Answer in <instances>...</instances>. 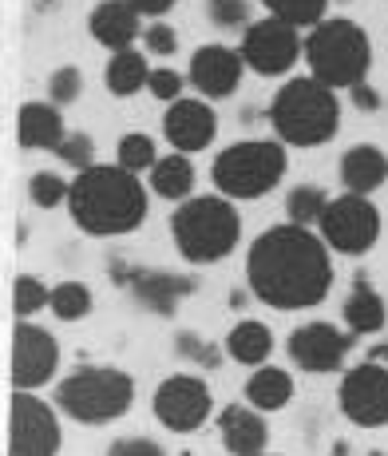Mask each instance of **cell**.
<instances>
[{
	"mask_svg": "<svg viewBox=\"0 0 388 456\" xmlns=\"http://www.w3.org/2000/svg\"><path fill=\"white\" fill-rule=\"evenodd\" d=\"M206 16L218 28H246L250 24V0H206Z\"/></svg>",
	"mask_w": 388,
	"mask_h": 456,
	"instance_id": "35",
	"label": "cell"
},
{
	"mask_svg": "<svg viewBox=\"0 0 388 456\" xmlns=\"http://www.w3.org/2000/svg\"><path fill=\"white\" fill-rule=\"evenodd\" d=\"M187 87V76H179L174 68H151V80H147V92L163 103H174Z\"/></svg>",
	"mask_w": 388,
	"mask_h": 456,
	"instance_id": "36",
	"label": "cell"
},
{
	"mask_svg": "<svg viewBox=\"0 0 388 456\" xmlns=\"http://www.w3.org/2000/svg\"><path fill=\"white\" fill-rule=\"evenodd\" d=\"M246 401L254 409H262V413H278V409H286L294 401V377L278 370V365H258L250 373V381H246Z\"/></svg>",
	"mask_w": 388,
	"mask_h": 456,
	"instance_id": "24",
	"label": "cell"
},
{
	"mask_svg": "<svg viewBox=\"0 0 388 456\" xmlns=\"http://www.w3.org/2000/svg\"><path fill=\"white\" fill-rule=\"evenodd\" d=\"M171 239L182 258L194 266L222 262L242 239V215H238L234 199L226 195H190L174 207Z\"/></svg>",
	"mask_w": 388,
	"mask_h": 456,
	"instance_id": "4",
	"label": "cell"
},
{
	"mask_svg": "<svg viewBox=\"0 0 388 456\" xmlns=\"http://www.w3.org/2000/svg\"><path fill=\"white\" fill-rule=\"evenodd\" d=\"M79 92H84V76H79V68H56V72L48 76V100L52 103H76L79 100Z\"/></svg>",
	"mask_w": 388,
	"mask_h": 456,
	"instance_id": "34",
	"label": "cell"
},
{
	"mask_svg": "<svg viewBox=\"0 0 388 456\" xmlns=\"http://www.w3.org/2000/svg\"><path fill=\"white\" fill-rule=\"evenodd\" d=\"M341 413L360 428L388 425V365L384 362H360L341 377Z\"/></svg>",
	"mask_w": 388,
	"mask_h": 456,
	"instance_id": "11",
	"label": "cell"
},
{
	"mask_svg": "<svg viewBox=\"0 0 388 456\" xmlns=\"http://www.w3.org/2000/svg\"><path fill=\"white\" fill-rule=\"evenodd\" d=\"M341 183L345 191H357V195H373L388 183V155L373 143H357L341 155Z\"/></svg>",
	"mask_w": 388,
	"mask_h": 456,
	"instance_id": "21",
	"label": "cell"
},
{
	"mask_svg": "<svg viewBox=\"0 0 388 456\" xmlns=\"http://www.w3.org/2000/svg\"><path fill=\"white\" fill-rule=\"evenodd\" d=\"M317 234L325 239L329 250L360 258V254H368L376 247V239H381V210L368 203V195L345 191V195L329 199L321 223H317Z\"/></svg>",
	"mask_w": 388,
	"mask_h": 456,
	"instance_id": "8",
	"label": "cell"
},
{
	"mask_svg": "<svg viewBox=\"0 0 388 456\" xmlns=\"http://www.w3.org/2000/svg\"><path fill=\"white\" fill-rule=\"evenodd\" d=\"M325 207H329V195H325L321 187H313V183H302V187H294L286 195V215H289V223H297V226H317Z\"/></svg>",
	"mask_w": 388,
	"mask_h": 456,
	"instance_id": "27",
	"label": "cell"
},
{
	"mask_svg": "<svg viewBox=\"0 0 388 456\" xmlns=\"http://www.w3.org/2000/svg\"><path fill=\"white\" fill-rule=\"evenodd\" d=\"M262 456H266V452H262Z\"/></svg>",
	"mask_w": 388,
	"mask_h": 456,
	"instance_id": "42",
	"label": "cell"
},
{
	"mask_svg": "<svg viewBox=\"0 0 388 456\" xmlns=\"http://www.w3.org/2000/svg\"><path fill=\"white\" fill-rule=\"evenodd\" d=\"M108 456H166V449L155 441H147V436H119V441L108 449Z\"/></svg>",
	"mask_w": 388,
	"mask_h": 456,
	"instance_id": "38",
	"label": "cell"
},
{
	"mask_svg": "<svg viewBox=\"0 0 388 456\" xmlns=\"http://www.w3.org/2000/svg\"><path fill=\"white\" fill-rule=\"evenodd\" d=\"M210 405H214L210 385L194 373L166 377L155 389V401H151L155 420L163 428H171V433H194V428H202L210 417Z\"/></svg>",
	"mask_w": 388,
	"mask_h": 456,
	"instance_id": "12",
	"label": "cell"
},
{
	"mask_svg": "<svg viewBox=\"0 0 388 456\" xmlns=\"http://www.w3.org/2000/svg\"><path fill=\"white\" fill-rule=\"evenodd\" d=\"M218 436H222L230 456H262L270 441V428H266L262 409H254L246 401V405H226L218 413Z\"/></svg>",
	"mask_w": 388,
	"mask_h": 456,
	"instance_id": "17",
	"label": "cell"
},
{
	"mask_svg": "<svg viewBox=\"0 0 388 456\" xmlns=\"http://www.w3.org/2000/svg\"><path fill=\"white\" fill-rule=\"evenodd\" d=\"M87 28H92V37L108 52H119V48H131V44L143 37V12H139L131 0H100V4L92 8Z\"/></svg>",
	"mask_w": 388,
	"mask_h": 456,
	"instance_id": "18",
	"label": "cell"
},
{
	"mask_svg": "<svg viewBox=\"0 0 388 456\" xmlns=\"http://www.w3.org/2000/svg\"><path fill=\"white\" fill-rule=\"evenodd\" d=\"M131 294H135V302L143 305V310L151 314H174V305L182 302L190 290H194V278H182V274H166V270H135V274L127 278Z\"/></svg>",
	"mask_w": 388,
	"mask_h": 456,
	"instance_id": "20",
	"label": "cell"
},
{
	"mask_svg": "<svg viewBox=\"0 0 388 456\" xmlns=\"http://www.w3.org/2000/svg\"><path fill=\"white\" fill-rule=\"evenodd\" d=\"M305 64L310 76H317L329 87H357L373 68V40L357 20L345 16H325L305 37Z\"/></svg>",
	"mask_w": 388,
	"mask_h": 456,
	"instance_id": "5",
	"label": "cell"
},
{
	"mask_svg": "<svg viewBox=\"0 0 388 456\" xmlns=\"http://www.w3.org/2000/svg\"><path fill=\"white\" fill-rule=\"evenodd\" d=\"M56 155L64 159L68 167H76V171H87V167L95 163V139L84 135V131H68L64 143L56 147Z\"/></svg>",
	"mask_w": 388,
	"mask_h": 456,
	"instance_id": "33",
	"label": "cell"
},
{
	"mask_svg": "<svg viewBox=\"0 0 388 456\" xmlns=\"http://www.w3.org/2000/svg\"><path fill=\"white\" fill-rule=\"evenodd\" d=\"M352 338L357 333L349 330H337L329 322H305L289 333L286 349H289V362L305 373H337L345 365L349 349H352Z\"/></svg>",
	"mask_w": 388,
	"mask_h": 456,
	"instance_id": "13",
	"label": "cell"
},
{
	"mask_svg": "<svg viewBox=\"0 0 388 456\" xmlns=\"http://www.w3.org/2000/svg\"><path fill=\"white\" fill-rule=\"evenodd\" d=\"M368 357H373V362H384V365H388V346H381V349H373V354H368Z\"/></svg>",
	"mask_w": 388,
	"mask_h": 456,
	"instance_id": "41",
	"label": "cell"
},
{
	"mask_svg": "<svg viewBox=\"0 0 388 456\" xmlns=\"http://www.w3.org/2000/svg\"><path fill=\"white\" fill-rule=\"evenodd\" d=\"M242 48H226V44H202L190 56L187 80L190 87L202 95V100H226V95L238 92L242 84Z\"/></svg>",
	"mask_w": 388,
	"mask_h": 456,
	"instance_id": "15",
	"label": "cell"
},
{
	"mask_svg": "<svg viewBox=\"0 0 388 456\" xmlns=\"http://www.w3.org/2000/svg\"><path fill=\"white\" fill-rule=\"evenodd\" d=\"M270 16H281V20L297 24V28H313L317 20H325V8L329 0H262Z\"/></svg>",
	"mask_w": 388,
	"mask_h": 456,
	"instance_id": "29",
	"label": "cell"
},
{
	"mask_svg": "<svg viewBox=\"0 0 388 456\" xmlns=\"http://www.w3.org/2000/svg\"><path fill=\"white\" fill-rule=\"evenodd\" d=\"M131 4H135L143 16H151V20H158L163 12H171V8H174V0H131Z\"/></svg>",
	"mask_w": 388,
	"mask_h": 456,
	"instance_id": "40",
	"label": "cell"
},
{
	"mask_svg": "<svg viewBox=\"0 0 388 456\" xmlns=\"http://www.w3.org/2000/svg\"><path fill=\"white\" fill-rule=\"evenodd\" d=\"M305 44H302V28L281 16H262L250 20L242 32V60L250 72L258 76H286L289 68L302 60Z\"/></svg>",
	"mask_w": 388,
	"mask_h": 456,
	"instance_id": "9",
	"label": "cell"
},
{
	"mask_svg": "<svg viewBox=\"0 0 388 456\" xmlns=\"http://www.w3.org/2000/svg\"><path fill=\"white\" fill-rule=\"evenodd\" d=\"M151 80V68H147V56L135 48H119L111 52L108 68H103V84H108L111 95H119V100H127V95H135L139 87H147Z\"/></svg>",
	"mask_w": 388,
	"mask_h": 456,
	"instance_id": "26",
	"label": "cell"
},
{
	"mask_svg": "<svg viewBox=\"0 0 388 456\" xmlns=\"http://www.w3.org/2000/svg\"><path fill=\"white\" fill-rule=\"evenodd\" d=\"M116 163H123L127 171H151V167L158 163L155 155V139L143 135V131H131V135L119 139V151H116Z\"/></svg>",
	"mask_w": 388,
	"mask_h": 456,
	"instance_id": "30",
	"label": "cell"
},
{
	"mask_svg": "<svg viewBox=\"0 0 388 456\" xmlns=\"http://www.w3.org/2000/svg\"><path fill=\"white\" fill-rule=\"evenodd\" d=\"M60 365V346L44 326L20 322L12 333V389L36 393L40 385L52 381Z\"/></svg>",
	"mask_w": 388,
	"mask_h": 456,
	"instance_id": "14",
	"label": "cell"
},
{
	"mask_svg": "<svg viewBox=\"0 0 388 456\" xmlns=\"http://www.w3.org/2000/svg\"><path fill=\"white\" fill-rule=\"evenodd\" d=\"M68 195H72V183L60 179L56 171H36L28 179V199L36 203L40 210H52L60 203H68Z\"/></svg>",
	"mask_w": 388,
	"mask_h": 456,
	"instance_id": "31",
	"label": "cell"
},
{
	"mask_svg": "<svg viewBox=\"0 0 388 456\" xmlns=\"http://www.w3.org/2000/svg\"><path fill=\"white\" fill-rule=\"evenodd\" d=\"M286 143L281 139H246V143H230L218 151L210 179H214L218 195L234 199V203H250L262 199L286 179Z\"/></svg>",
	"mask_w": 388,
	"mask_h": 456,
	"instance_id": "6",
	"label": "cell"
},
{
	"mask_svg": "<svg viewBox=\"0 0 388 456\" xmlns=\"http://www.w3.org/2000/svg\"><path fill=\"white\" fill-rule=\"evenodd\" d=\"M349 95H352V103H357L360 111H376V108H381V95H376V87H368L365 80H360L357 87H349Z\"/></svg>",
	"mask_w": 388,
	"mask_h": 456,
	"instance_id": "39",
	"label": "cell"
},
{
	"mask_svg": "<svg viewBox=\"0 0 388 456\" xmlns=\"http://www.w3.org/2000/svg\"><path fill=\"white\" fill-rule=\"evenodd\" d=\"M52 314L60 322H79L92 314V290L84 282H60L52 286Z\"/></svg>",
	"mask_w": 388,
	"mask_h": 456,
	"instance_id": "28",
	"label": "cell"
},
{
	"mask_svg": "<svg viewBox=\"0 0 388 456\" xmlns=\"http://www.w3.org/2000/svg\"><path fill=\"white\" fill-rule=\"evenodd\" d=\"M313 226L281 223L254 239L246 254V282L270 310H313L329 297L333 262Z\"/></svg>",
	"mask_w": 388,
	"mask_h": 456,
	"instance_id": "1",
	"label": "cell"
},
{
	"mask_svg": "<svg viewBox=\"0 0 388 456\" xmlns=\"http://www.w3.org/2000/svg\"><path fill=\"white\" fill-rule=\"evenodd\" d=\"M135 401V381L123 370L108 365H87V370L68 373L56 385V409L79 425H108L119 420Z\"/></svg>",
	"mask_w": 388,
	"mask_h": 456,
	"instance_id": "7",
	"label": "cell"
},
{
	"mask_svg": "<svg viewBox=\"0 0 388 456\" xmlns=\"http://www.w3.org/2000/svg\"><path fill=\"white\" fill-rule=\"evenodd\" d=\"M163 135L174 151H187V155L206 151L218 135V116L210 108V100H202V95L198 100L194 95H179L163 116Z\"/></svg>",
	"mask_w": 388,
	"mask_h": 456,
	"instance_id": "16",
	"label": "cell"
},
{
	"mask_svg": "<svg viewBox=\"0 0 388 456\" xmlns=\"http://www.w3.org/2000/svg\"><path fill=\"white\" fill-rule=\"evenodd\" d=\"M60 409L36 393L16 389L8 409V456H56L60 452Z\"/></svg>",
	"mask_w": 388,
	"mask_h": 456,
	"instance_id": "10",
	"label": "cell"
},
{
	"mask_svg": "<svg viewBox=\"0 0 388 456\" xmlns=\"http://www.w3.org/2000/svg\"><path fill=\"white\" fill-rule=\"evenodd\" d=\"M341 318H345V330L357 333V338H368V333H381L384 330L388 305H384V297L365 282V274H357V282H352V294L345 297Z\"/></svg>",
	"mask_w": 388,
	"mask_h": 456,
	"instance_id": "22",
	"label": "cell"
},
{
	"mask_svg": "<svg viewBox=\"0 0 388 456\" xmlns=\"http://www.w3.org/2000/svg\"><path fill=\"white\" fill-rule=\"evenodd\" d=\"M151 191L158 199H171V203H182V199L194 195V163L187 151H171L163 155L151 167Z\"/></svg>",
	"mask_w": 388,
	"mask_h": 456,
	"instance_id": "25",
	"label": "cell"
},
{
	"mask_svg": "<svg viewBox=\"0 0 388 456\" xmlns=\"http://www.w3.org/2000/svg\"><path fill=\"white\" fill-rule=\"evenodd\" d=\"M143 44H147V52H151V56H171V52L179 48V32H174L171 24L155 20V24H147V28H143Z\"/></svg>",
	"mask_w": 388,
	"mask_h": 456,
	"instance_id": "37",
	"label": "cell"
},
{
	"mask_svg": "<svg viewBox=\"0 0 388 456\" xmlns=\"http://www.w3.org/2000/svg\"><path fill=\"white\" fill-rule=\"evenodd\" d=\"M273 135L286 147H321L341 131L337 87L321 84L317 76H297L278 87L270 103Z\"/></svg>",
	"mask_w": 388,
	"mask_h": 456,
	"instance_id": "3",
	"label": "cell"
},
{
	"mask_svg": "<svg viewBox=\"0 0 388 456\" xmlns=\"http://www.w3.org/2000/svg\"><path fill=\"white\" fill-rule=\"evenodd\" d=\"M64 116H60V103H44V100H32L20 108L16 116V139H20L24 151H56L64 143Z\"/></svg>",
	"mask_w": 388,
	"mask_h": 456,
	"instance_id": "19",
	"label": "cell"
},
{
	"mask_svg": "<svg viewBox=\"0 0 388 456\" xmlns=\"http://www.w3.org/2000/svg\"><path fill=\"white\" fill-rule=\"evenodd\" d=\"M68 215L92 239L131 234L147 218V187L123 163H92L87 171H76Z\"/></svg>",
	"mask_w": 388,
	"mask_h": 456,
	"instance_id": "2",
	"label": "cell"
},
{
	"mask_svg": "<svg viewBox=\"0 0 388 456\" xmlns=\"http://www.w3.org/2000/svg\"><path fill=\"white\" fill-rule=\"evenodd\" d=\"M273 354V333L266 322H254V318H242L238 326L226 333V357L238 365H250V370H258V365H266Z\"/></svg>",
	"mask_w": 388,
	"mask_h": 456,
	"instance_id": "23",
	"label": "cell"
},
{
	"mask_svg": "<svg viewBox=\"0 0 388 456\" xmlns=\"http://www.w3.org/2000/svg\"><path fill=\"white\" fill-rule=\"evenodd\" d=\"M44 305H52V290L40 282L36 274H20L16 278V314L20 318H32V314H40Z\"/></svg>",
	"mask_w": 388,
	"mask_h": 456,
	"instance_id": "32",
	"label": "cell"
}]
</instances>
